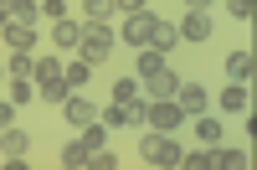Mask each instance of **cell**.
<instances>
[{"label":"cell","instance_id":"6da1fadb","mask_svg":"<svg viewBox=\"0 0 257 170\" xmlns=\"http://www.w3.org/2000/svg\"><path fill=\"white\" fill-rule=\"evenodd\" d=\"M113 47H118V36H113L108 21H82V41H77L82 62H108V57H113Z\"/></svg>","mask_w":257,"mask_h":170},{"label":"cell","instance_id":"7a4b0ae2","mask_svg":"<svg viewBox=\"0 0 257 170\" xmlns=\"http://www.w3.org/2000/svg\"><path fill=\"white\" fill-rule=\"evenodd\" d=\"M180 144H175V134H165V129H155V134H144L139 139V160L144 165H165V170H180Z\"/></svg>","mask_w":257,"mask_h":170},{"label":"cell","instance_id":"3957f363","mask_svg":"<svg viewBox=\"0 0 257 170\" xmlns=\"http://www.w3.org/2000/svg\"><path fill=\"white\" fill-rule=\"evenodd\" d=\"M31 82H36V93H41V103H62L72 88H67V77H62V62L57 57H41L36 62V72H31Z\"/></svg>","mask_w":257,"mask_h":170},{"label":"cell","instance_id":"277c9868","mask_svg":"<svg viewBox=\"0 0 257 170\" xmlns=\"http://www.w3.org/2000/svg\"><path fill=\"white\" fill-rule=\"evenodd\" d=\"M155 26H160V16H155V11H134V16H123V41L144 52L149 41H155Z\"/></svg>","mask_w":257,"mask_h":170},{"label":"cell","instance_id":"5b68a950","mask_svg":"<svg viewBox=\"0 0 257 170\" xmlns=\"http://www.w3.org/2000/svg\"><path fill=\"white\" fill-rule=\"evenodd\" d=\"M144 124H155V129L175 134L180 124H185V114H180V103H175V98H155V103L144 109Z\"/></svg>","mask_w":257,"mask_h":170},{"label":"cell","instance_id":"8992f818","mask_svg":"<svg viewBox=\"0 0 257 170\" xmlns=\"http://www.w3.org/2000/svg\"><path fill=\"white\" fill-rule=\"evenodd\" d=\"M0 41L11 52H36V26H21V21H6L0 26Z\"/></svg>","mask_w":257,"mask_h":170},{"label":"cell","instance_id":"52a82bcc","mask_svg":"<svg viewBox=\"0 0 257 170\" xmlns=\"http://www.w3.org/2000/svg\"><path fill=\"white\" fill-rule=\"evenodd\" d=\"M175 103H180V114H185V119H196V114H206V88H201V82H185V77H180Z\"/></svg>","mask_w":257,"mask_h":170},{"label":"cell","instance_id":"ba28073f","mask_svg":"<svg viewBox=\"0 0 257 170\" xmlns=\"http://www.w3.org/2000/svg\"><path fill=\"white\" fill-rule=\"evenodd\" d=\"M175 31H180V41H211V11H190Z\"/></svg>","mask_w":257,"mask_h":170},{"label":"cell","instance_id":"9c48e42d","mask_svg":"<svg viewBox=\"0 0 257 170\" xmlns=\"http://www.w3.org/2000/svg\"><path fill=\"white\" fill-rule=\"evenodd\" d=\"M0 155H6V160L31 155V134H26V129H16V124H11V129H0Z\"/></svg>","mask_w":257,"mask_h":170},{"label":"cell","instance_id":"30bf717a","mask_svg":"<svg viewBox=\"0 0 257 170\" xmlns=\"http://www.w3.org/2000/svg\"><path fill=\"white\" fill-rule=\"evenodd\" d=\"M103 124H108V129H128V124H144V109H139V103H113V109H103Z\"/></svg>","mask_w":257,"mask_h":170},{"label":"cell","instance_id":"8fae6325","mask_svg":"<svg viewBox=\"0 0 257 170\" xmlns=\"http://www.w3.org/2000/svg\"><path fill=\"white\" fill-rule=\"evenodd\" d=\"M52 41L62 52H77V41H82V21H72V16H62L57 26H52Z\"/></svg>","mask_w":257,"mask_h":170},{"label":"cell","instance_id":"7c38bea8","mask_svg":"<svg viewBox=\"0 0 257 170\" xmlns=\"http://www.w3.org/2000/svg\"><path fill=\"white\" fill-rule=\"evenodd\" d=\"M226 77H231V82H252V77H257V57H252V52H231V57H226Z\"/></svg>","mask_w":257,"mask_h":170},{"label":"cell","instance_id":"4fadbf2b","mask_svg":"<svg viewBox=\"0 0 257 170\" xmlns=\"http://www.w3.org/2000/svg\"><path fill=\"white\" fill-rule=\"evenodd\" d=\"M144 88H149V98H175L180 72H175V67H165V72H155V77H144Z\"/></svg>","mask_w":257,"mask_h":170},{"label":"cell","instance_id":"5bb4252c","mask_svg":"<svg viewBox=\"0 0 257 170\" xmlns=\"http://www.w3.org/2000/svg\"><path fill=\"white\" fill-rule=\"evenodd\" d=\"M62 109H67V124H93V119H98V109H93L82 93H67V98H62Z\"/></svg>","mask_w":257,"mask_h":170},{"label":"cell","instance_id":"9a60e30c","mask_svg":"<svg viewBox=\"0 0 257 170\" xmlns=\"http://www.w3.org/2000/svg\"><path fill=\"white\" fill-rule=\"evenodd\" d=\"M211 170H247V150H221V144H211Z\"/></svg>","mask_w":257,"mask_h":170},{"label":"cell","instance_id":"2e32d148","mask_svg":"<svg viewBox=\"0 0 257 170\" xmlns=\"http://www.w3.org/2000/svg\"><path fill=\"white\" fill-rule=\"evenodd\" d=\"M149 47H155V52H175V47H185V41H180V31L175 26H170V21H160V26H155V41H149Z\"/></svg>","mask_w":257,"mask_h":170},{"label":"cell","instance_id":"e0dca14e","mask_svg":"<svg viewBox=\"0 0 257 170\" xmlns=\"http://www.w3.org/2000/svg\"><path fill=\"white\" fill-rule=\"evenodd\" d=\"M6 16H11V21H21V26H36L41 6H36V0H6Z\"/></svg>","mask_w":257,"mask_h":170},{"label":"cell","instance_id":"ac0fdd59","mask_svg":"<svg viewBox=\"0 0 257 170\" xmlns=\"http://www.w3.org/2000/svg\"><path fill=\"white\" fill-rule=\"evenodd\" d=\"M190 129H196V139L206 144V150H211V144H221V124L211 119V114H196V124H190Z\"/></svg>","mask_w":257,"mask_h":170},{"label":"cell","instance_id":"d6986e66","mask_svg":"<svg viewBox=\"0 0 257 170\" xmlns=\"http://www.w3.org/2000/svg\"><path fill=\"white\" fill-rule=\"evenodd\" d=\"M221 109L226 114H242L247 109V82H226V88H221Z\"/></svg>","mask_w":257,"mask_h":170},{"label":"cell","instance_id":"ffe728a7","mask_svg":"<svg viewBox=\"0 0 257 170\" xmlns=\"http://www.w3.org/2000/svg\"><path fill=\"white\" fill-rule=\"evenodd\" d=\"M88 160H93V150L82 139H72L67 150H62V165H67V170H88Z\"/></svg>","mask_w":257,"mask_h":170},{"label":"cell","instance_id":"44dd1931","mask_svg":"<svg viewBox=\"0 0 257 170\" xmlns=\"http://www.w3.org/2000/svg\"><path fill=\"white\" fill-rule=\"evenodd\" d=\"M88 67H93V62H82V57L62 67V77H67V88H72V93H82V88H88Z\"/></svg>","mask_w":257,"mask_h":170},{"label":"cell","instance_id":"7402d4cb","mask_svg":"<svg viewBox=\"0 0 257 170\" xmlns=\"http://www.w3.org/2000/svg\"><path fill=\"white\" fill-rule=\"evenodd\" d=\"M170 62H165V52H155V47H144L139 52V77H155V72H165Z\"/></svg>","mask_w":257,"mask_h":170},{"label":"cell","instance_id":"603a6c76","mask_svg":"<svg viewBox=\"0 0 257 170\" xmlns=\"http://www.w3.org/2000/svg\"><path fill=\"white\" fill-rule=\"evenodd\" d=\"M82 16H88V21H113L118 6H113V0H82Z\"/></svg>","mask_w":257,"mask_h":170},{"label":"cell","instance_id":"cb8c5ba5","mask_svg":"<svg viewBox=\"0 0 257 170\" xmlns=\"http://www.w3.org/2000/svg\"><path fill=\"white\" fill-rule=\"evenodd\" d=\"M82 144H88V150H103V144H108V124H82Z\"/></svg>","mask_w":257,"mask_h":170},{"label":"cell","instance_id":"d4e9b609","mask_svg":"<svg viewBox=\"0 0 257 170\" xmlns=\"http://www.w3.org/2000/svg\"><path fill=\"white\" fill-rule=\"evenodd\" d=\"M6 72H11V77H31V72H36V62H31V52H11V62H6Z\"/></svg>","mask_w":257,"mask_h":170},{"label":"cell","instance_id":"484cf974","mask_svg":"<svg viewBox=\"0 0 257 170\" xmlns=\"http://www.w3.org/2000/svg\"><path fill=\"white\" fill-rule=\"evenodd\" d=\"M36 98V82L31 77H11V103H31Z\"/></svg>","mask_w":257,"mask_h":170},{"label":"cell","instance_id":"4316f807","mask_svg":"<svg viewBox=\"0 0 257 170\" xmlns=\"http://www.w3.org/2000/svg\"><path fill=\"white\" fill-rule=\"evenodd\" d=\"M180 170H211V150L201 144L196 155H180Z\"/></svg>","mask_w":257,"mask_h":170},{"label":"cell","instance_id":"83f0119b","mask_svg":"<svg viewBox=\"0 0 257 170\" xmlns=\"http://www.w3.org/2000/svg\"><path fill=\"white\" fill-rule=\"evenodd\" d=\"M134 93H139V82H128V77L113 82V103H134Z\"/></svg>","mask_w":257,"mask_h":170},{"label":"cell","instance_id":"f1b7e54d","mask_svg":"<svg viewBox=\"0 0 257 170\" xmlns=\"http://www.w3.org/2000/svg\"><path fill=\"white\" fill-rule=\"evenodd\" d=\"M226 11L237 16V21H252L257 16V0H226Z\"/></svg>","mask_w":257,"mask_h":170},{"label":"cell","instance_id":"f546056e","mask_svg":"<svg viewBox=\"0 0 257 170\" xmlns=\"http://www.w3.org/2000/svg\"><path fill=\"white\" fill-rule=\"evenodd\" d=\"M88 170H118V155H108V150H93Z\"/></svg>","mask_w":257,"mask_h":170},{"label":"cell","instance_id":"4dcf8cb0","mask_svg":"<svg viewBox=\"0 0 257 170\" xmlns=\"http://www.w3.org/2000/svg\"><path fill=\"white\" fill-rule=\"evenodd\" d=\"M36 6H41V16H52V21L67 16V0H36Z\"/></svg>","mask_w":257,"mask_h":170},{"label":"cell","instance_id":"1f68e13d","mask_svg":"<svg viewBox=\"0 0 257 170\" xmlns=\"http://www.w3.org/2000/svg\"><path fill=\"white\" fill-rule=\"evenodd\" d=\"M16 124V103H0V129H11Z\"/></svg>","mask_w":257,"mask_h":170},{"label":"cell","instance_id":"d6a6232c","mask_svg":"<svg viewBox=\"0 0 257 170\" xmlns=\"http://www.w3.org/2000/svg\"><path fill=\"white\" fill-rule=\"evenodd\" d=\"M113 6H118V11H128V16H134V11H144V0H113Z\"/></svg>","mask_w":257,"mask_h":170},{"label":"cell","instance_id":"836d02e7","mask_svg":"<svg viewBox=\"0 0 257 170\" xmlns=\"http://www.w3.org/2000/svg\"><path fill=\"white\" fill-rule=\"evenodd\" d=\"M185 6H190V11H211V0H185Z\"/></svg>","mask_w":257,"mask_h":170},{"label":"cell","instance_id":"e575fe53","mask_svg":"<svg viewBox=\"0 0 257 170\" xmlns=\"http://www.w3.org/2000/svg\"><path fill=\"white\" fill-rule=\"evenodd\" d=\"M6 21H11V16H6V0H0V26H6Z\"/></svg>","mask_w":257,"mask_h":170},{"label":"cell","instance_id":"d590c367","mask_svg":"<svg viewBox=\"0 0 257 170\" xmlns=\"http://www.w3.org/2000/svg\"><path fill=\"white\" fill-rule=\"evenodd\" d=\"M0 82H11V72H6V67H0Z\"/></svg>","mask_w":257,"mask_h":170}]
</instances>
